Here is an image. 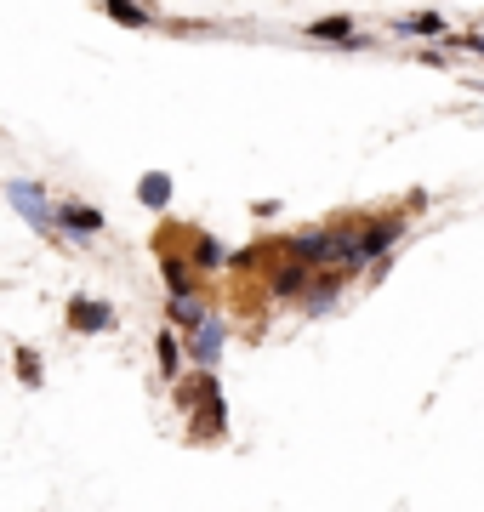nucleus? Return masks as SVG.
I'll use <instances>...</instances> for the list:
<instances>
[{
  "label": "nucleus",
  "instance_id": "obj_4",
  "mask_svg": "<svg viewBox=\"0 0 484 512\" xmlns=\"http://www.w3.org/2000/svg\"><path fill=\"white\" fill-rule=\"evenodd\" d=\"M52 228H57V239H69V245H92V239L109 228V217L86 200H52Z\"/></svg>",
  "mask_w": 484,
  "mask_h": 512
},
{
  "label": "nucleus",
  "instance_id": "obj_13",
  "mask_svg": "<svg viewBox=\"0 0 484 512\" xmlns=\"http://www.w3.org/2000/svg\"><path fill=\"white\" fill-rule=\"evenodd\" d=\"M166 319L183 330V336H194V330L211 319V308H205V296H183V302H166Z\"/></svg>",
  "mask_w": 484,
  "mask_h": 512
},
{
  "label": "nucleus",
  "instance_id": "obj_10",
  "mask_svg": "<svg viewBox=\"0 0 484 512\" xmlns=\"http://www.w3.org/2000/svg\"><path fill=\"white\" fill-rule=\"evenodd\" d=\"M308 40H325V46H348V52H359V46H371V40L354 29V18L348 12H331V18L308 23Z\"/></svg>",
  "mask_w": 484,
  "mask_h": 512
},
{
  "label": "nucleus",
  "instance_id": "obj_11",
  "mask_svg": "<svg viewBox=\"0 0 484 512\" xmlns=\"http://www.w3.org/2000/svg\"><path fill=\"white\" fill-rule=\"evenodd\" d=\"M308 268H302V262H291V256H285V239H280V268H268V291L280 296V302H297L302 291H308Z\"/></svg>",
  "mask_w": 484,
  "mask_h": 512
},
{
  "label": "nucleus",
  "instance_id": "obj_8",
  "mask_svg": "<svg viewBox=\"0 0 484 512\" xmlns=\"http://www.w3.org/2000/svg\"><path fill=\"white\" fill-rule=\"evenodd\" d=\"M348 279H354V274H342V268H325V274H314V279H308V291L297 296L302 313H314V319H319V313H331V308H336V296H342V285H348Z\"/></svg>",
  "mask_w": 484,
  "mask_h": 512
},
{
  "label": "nucleus",
  "instance_id": "obj_1",
  "mask_svg": "<svg viewBox=\"0 0 484 512\" xmlns=\"http://www.w3.org/2000/svg\"><path fill=\"white\" fill-rule=\"evenodd\" d=\"M177 410H188V439L194 444H217L228 439V399L217 370H194L177 382Z\"/></svg>",
  "mask_w": 484,
  "mask_h": 512
},
{
  "label": "nucleus",
  "instance_id": "obj_16",
  "mask_svg": "<svg viewBox=\"0 0 484 512\" xmlns=\"http://www.w3.org/2000/svg\"><path fill=\"white\" fill-rule=\"evenodd\" d=\"M399 35H450V23L439 18V12H410V18H399Z\"/></svg>",
  "mask_w": 484,
  "mask_h": 512
},
{
  "label": "nucleus",
  "instance_id": "obj_2",
  "mask_svg": "<svg viewBox=\"0 0 484 512\" xmlns=\"http://www.w3.org/2000/svg\"><path fill=\"white\" fill-rule=\"evenodd\" d=\"M405 211H376V217H354V245H348V262H342V274H354V268H376L382 256L405 239Z\"/></svg>",
  "mask_w": 484,
  "mask_h": 512
},
{
  "label": "nucleus",
  "instance_id": "obj_7",
  "mask_svg": "<svg viewBox=\"0 0 484 512\" xmlns=\"http://www.w3.org/2000/svg\"><path fill=\"white\" fill-rule=\"evenodd\" d=\"M223 342H228V319H217V313H211V319L188 336V359H194V370H217Z\"/></svg>",
  "mask_w": 484,
  "mask_h": 512
},
{
  "label": "nucleus",
  "instance_id": "obj_3",
  "mask_svg": "<svg viewBox=\"0 0 484 512\" xmlns=\"http://www.w3.org/2000/svg\"><path fill=\"white\" fill-rule=\"evenodd\" d=\"M0 194H6V205H12V211H18L40 239H57V228H52V194H46L35 177H6Z\"/></svg>",
  "mask_w": 484,
  "mask_h": 512
},
{
  "label": "nucleus",
  "instance_id": "obj_18",
  "mask_svg": "<svg viewBox=\"0 0 484 512\" xmlns=\"http://www.w3.org/2000/svg\"><path fill=\"white\" fill-rule=\"evenodd\" d=\"M445 46H456V52H484V35H445Z\"/></svg>",
  "mask_w": 484,
  "mask_h": 512
},
{
  "label": "nucleus",
  "instance_id": "obj_15",
  "mask_svg": "<svg viewBox=\"0 0 484 512\" xmlns=\"http://www.w3.org/2000/svg\"><path fill=\"white\" fill-rule=\"evenodd\" d=\"M12 370H18V382L29 387V393H40V387H46V365H40L35 348H18V353H12Z\"/></svg>",
  "mask_w": 484,
  "mask_h": 512
},
{
  "label": "nucleus",
  "instance_id": "obj_14",
  "mask_svg": "<svg viewBox=\"0 0 484 512\" xmlns=\"http://www.w3.org/2000/svg\"><path fill=\"white\" fill-rule=\"evenodd\" d=\"M137 205H143V211H166L171 205V177L166 171H143V177H137Z\"/></svg>",
  "mask_w": 484,
  "mask_h": 512
},
{
  "label": "nucleus",
  "instance_id": "obj_6",
  "mask_svg": "<svg viewBox=\"0 0 484 512\" xmlns=\"http://www.w3.org/2000/svg\"><path fill=\"white\" fill-rule=\"evenodd\" d=\"M154 251H160V279H166V296H171V302H183V296H200L205 279L183 262V251H171V245H160V239H154Z\"/></svg>",
  "mask_w": 484,
  "mask_h": 512
},
{
  "label": "nucleus",
  "instance_id": "obj_9",
  "mask_svg": "<svg viewBox=\"0 0 484 512\" xmlns=\"http://www.w3.org/2000/svg\"><path fill=\"white\" fill-rule=\"evenodd\" d=\"M183 245H188L183 262H188V268H194L200 279H205V274H217V268L228 262V251H223V245H217L211 234H205V228H183Z\"/></svg>",
  "mask_w": 484,
  "mask_h": 512
},
{
  "label": "nucleus",
  "instance_id": "obj_12",
  "mask_svg": "<svg viewBox=\"0 0 484 512\" xmlns=\"http://www.w3.org/2000/svg\"><path fill=\"white\" fill-rule=\"evenodd\" d=\"M154 365H160V382H183V342H177V330H160L154 336Z\"/></svg>",
  "mask_w": 484,
  "mask_h": 512
},
{
  "label": "nucleus",
  "instance_id": "obj_5",
  "mask_svg": "<svg viewBox=\"0 0 484 512\" xmlns=\"http://www.w3.org/2000/svg\"><path fill=\"white\" fill-rule=\"evenodd\" d=\"M63 325L75 330V336H109L114 330V302H103V296H69Z\"/></svg>",
  "mask_w": 484,
  "mask_h": 512
},
{
  "label": "nucleus",
  "instance_id": "obj_17",
  "mask_svg": "<svg viewBox=\"0 0 484 512\" xmlns=\"http://www.w3.org/2000/svg\"><path fill=\"white\" fill-rule=\"evenodd\" d=\"M103 12H109L114 23H126V29H149V23H154V12H149V6H126V0H109Z\"/></svg>",
  "mask_w": 484,
  "mask_h": 512
}]
</instances>
